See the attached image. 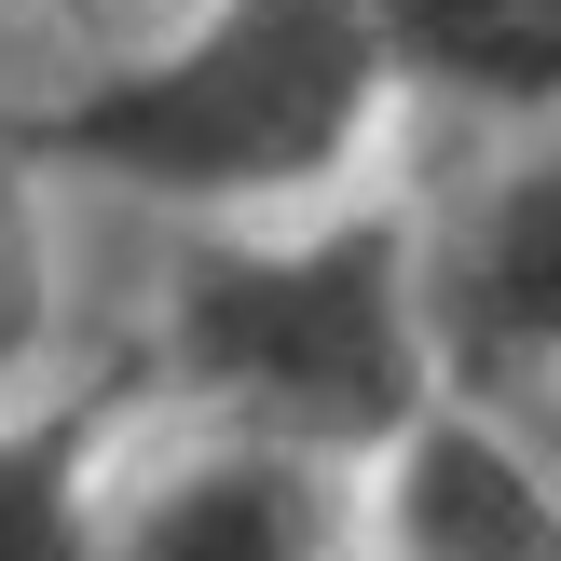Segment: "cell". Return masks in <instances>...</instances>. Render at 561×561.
<instances>
[{
  "mask_svg": "<svg viewBox=\"0 0 561 561\" xmlns=\"http://www.w3.org/2000/svg\"><path fill=\"white\" fill-rule=\"evenodd\" d=\"M14 137L55 192L179 233V219H261L383 179L411 124L356 0H179L164 27H110L82 82L14 110Z\"/></svg>",
  "mask_w": 561,
  "mask_h": 561,
  "instance_id": "6da1fadb",
  "label": "cell"
},
{
  "mask_svg": "<svg viewBox=\"0 0 561 561\" xmlns=\"http://www.w3.org/2000/svg\"><path fill=\"white\" fill-rule=\"evenodd\" d=\"M151 247H164L151 261V356L124 370V398L219 411V425L301 438L329 466H356L370 438H398L438 398L398 164L316 192V206L179 219Z\"/></svg>",
  "mask_w": 561,
  "mask_h": 561,
  "instance_id": "7a4b0ae2",
  "label": "cell"
},
{
  "mask_svg": "<svg viewBox=\"0 0 561 561\" xmlns=\"http://www.w3.org/2000/svg\"><path fill=\"white\" fill-rule=\"evenodd\" d=\"M411 301L438 398H480L561 438V124H493L411 179Z\"/></svg>",
  "mask_w": 561,
  "mask_h": 561,
  "instance_id": "3957f363",
  "label": "cell"
},
{
  "mask_svg": "<svg viewBox=\"0 0 561 561\" xmlns=\"http://www.w3.org/2000/svg\"><path fill=\"white\" fill-rule=\"evenodd\" d=\"M96 561H356V466L110 383Z\"/></svg>",
  "mask_w": 561,
  "mask_h": 561,
  "instance_id": "277c9868",
  "label": "cell"
},
{
  "mask_svg": "<svg viewBox=\"0 0 561 561\" xmlns=\"http://www.w3.org/2000/svg\"><path fill=\"white\" fill-rule=\"evenodd\" d=\"M356 561H561V438L425 398L356 453Z\"/></svg>",
  "mask_w": 561,
  "mask_h": 561,
  "instance_id": "5b68a950",
  "label": "cell"
},
{
  "mask_svg": "<svg viewBox=\"0 0 561 561\" xmlns=\"http://www.w3.org/2000/svg\"><path fill=\"white\" fill-rule=\"evenodd\" d=\"M356 14L398 82V124L425 137L561 124V0H356Z\"/></svg>",
  "mask_w": 561,
  "mask_h": 561,
  "instance_id": "8992f818",
  "label": "cell"
},
{
  "mask_svg": "<svg viewBox=\"0 0 561 561\" xmlns=\"http://www.w3.org/2000/svg\"><path fill=\"white\" fill-rule=\"evenodd\" d=\"M96 425L110 383H42L0 411V561H96Z\"/></svg>",
  "mask_w": 561,
  "mask_h": 561,
  "instance_id": "52a82bcc",
  "label": "cell"
},
{
  "mask_svg": "<svg viewBox=\"0 0 561 561\" xmlns=\"http://www.w3.org/2000/svg\"><path fill=\"white\" fill-rule=\"evenodd\" d=\"M55 206L69 192L42 179V151L0 110V411L69 383V247H55Z\"/></svg>",
  "mask_w": 561,
  "mask_h": 561,
  "instance_id": "ba28073f",
  "label": "cell"
}]
</instances>
